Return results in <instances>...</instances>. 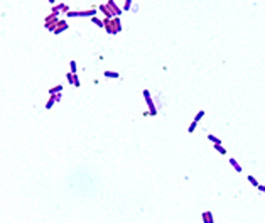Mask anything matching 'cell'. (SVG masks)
<instances>
[{
    "label": "cell",
    "instance_id": "1",
    "mask_svg": "<svg viewBox=\"0 0 265 223\" xmlns=\"http://www.w3.org/2000/svg\"><path fill=\"white\" fill-rule=\"evenodd\" d=\"M142 93H144V98H145L147 107H149V113H150L152 117H156V115H157V108H156V103H154V98H152L150 91H149V90H144Z\"/></svg>",
    "mask_w": 265,
    "mask_h": 223
},
{
    "label": "cell",
    "instance_id": "2",
    "mask_svg": "<svg viewBox=\"0 0 265 223\" xmlns=\"http://www.w3.org/2000/svg\"><path fill=\"white\" fill-rule=\"evenodd\" d=\"M105 22V31L108 32V36H117V29H115V24H113V19H103Z\"/></svg>",
    "mask_w": 265,
    "mask_h": 223
},
{
    "label": "cell",
    "instance_id": "3",
    "mask_svg": "<svg viewBox=\"0 0 265 223\" xmlns=\"http://www.w3.org/2000/svg\"><path fill=\"white\" fill-rule=\"evenodd\" d=\"M106 5L110 7V10H112V14H113L115 17H120V15L123 14V10L118 7V4H117L115 0H108V2H106Z\"/></svg>",
    "mask_w": 265,
    "mask_h": 223
},
{
    "label": "cell",
    "instance_id": "4",
    "mask_svg": "<svg viewBox=\"0 0 265 223\" xmlns=\"http://www.w3.org/2000/svg\"><path fill=\"white\" fill-rule=\"evenodd\" d=\"M100 10H101V12H103L105 14V19H113L115 15L112 14V10H110V7L108 5H106V2H103V4H100V7H98Z\"/></svg>",
    "mask_w": 265,
    "mask_h": 223
},
{
    "label": "cell",
    "instance_id": "5",
    "mask_svg": "<svg viewBox=\"0 0 265 223\" xmlns=\"http://www.w3.org/2000/svg\"><path fill=\"white\" fill-rule=\"evenodd\" d=\"M68 81H69V83H71L73 86H74V88H80L81 86V83H80V78H78V75H73V73H68Z\"/></svg>",
    "mask_w": 265,
    "mask_h": 223
},
{
    "label": "cell",
    "instance_id": "6",
    "mask_svg": "<svg viewBox=\"0 0 265 223\" xmlns=\"http://www.w3.org/2000/svg\"><path fill=\"white\" fill-rule=\"evenodd\" d=\"M68 27H69V25H68L66 20H59V24H57V27H56V31H54V34H56V36H59L61 32L68 31Z\"/></svg>",
    "mask_w": 265,
    "mask_h": 223
},
{
    "label": "cell",
    "instance_id": "7",
    "mask_svg": "<svg viewBox=\"0 0 265 223\" xmlns=\"http://www.w3.org/2000/svg\"><path fill=\"white\" fill-rule=\"evenodd\" d=\"M59 22V15H54V14H49L46 19H44V25H49V24H57Z\"/></svg>",
    "mask_w": 265,
    "mask_h": 223
},
{
    "label": "cell",
    "instance_id": "8",
    "mask_svg": "<svg viewBox=\"0 0 265 223\" xmlns=\"http://www.w3.org/2000/svg\"><path fill=\"white\" fill-rule=\"evenodd\" d=\"M201 218H203V223H214L213 213L211 211H203L201 213Z\"/></svg>",
    "mask_w": 265,
    "mask_h": 223
},
{
    "label": "cell",
    "instance_id": "9",
    "mask_svg": "<svg viewBox=\"0 0 265 223\" xmlns=\"http://www.w3.org/2000/svg\"><path fill=\"white\" fill-rule=\"evenodd\" d=\"M61 90H63V85H56V86H52L51 90H48V91H49V96L59 95V93H61Z\"/></svg>",
    "mask_w": 265,
    "mask_h": 223
},
{
    "label": "cell",
    "instance_id": "10",
    "mask_svg": "<svg viewBox=\"0 0 265 223\" xmlns=\"http://www.w3.org/2000/svg\"><path fill=\"white\" fill-rule=\"evenodd\" d=\"M91 22L96 25V27H100V29H105V22H103V19H100L98 15L96 17H91Z\"/></svg>",
    "mask_w": 265,
    "mask_h": 223
},
{
    "label": "cell",
    "instance_id": "11",
    "mask_svg": "<svg viewBox=\"0 0 265 223\" xmlns=\"http://www.w3.org/2000/svg\"><path fill=\"white\" fill-rule=\"evenodd\" d=\"M103 76H105V78H108V80H118V78H120V75L117 71H105Z\"/></svg>",
    "mask_w": 265,
    "mask_h": 223
},
{
    "label": "cell",
    "instance_id": "12",
    "mask_svg": "<svg viewBox=\"0 0 265 223\" xmlns=\"http://www.w3.org/2000/svg\"><path fill=\"white\" fill-rule=\"evenodd\" d=\"M230 164L235 167V171H237V172H241V171H243V169H241V166L238 164V161L235 159V157H230Z\"/></svg>",
    "mask_w": 265,
    "mask_h": 223
},
{
    "label": "cell",
    "instance_id": "13",
    "mask_svg": "<svg viewBox=\"0 0 265 223\" xmlns=\"http://www.w3.org/2000/svg\"><path fill=\"white\" fill-rule=\"evenodd\" d=\"M132 5H133L132 0H125V2H123L122 10H123V12H130V10H133V9H132Z\"/></svg>",
    "mask_w": 265,
    "mask_h": 223
},
{
    "label": "cell",
    "instance_id": "14",
    "mask_svg": "<svg viewBox=\"0 0 265 223\" xmlns=\"http://www.w3.org/2000/svg\"><path fill=\"white\" fill-rule=\"evenodd\" d=\"M113 24H115L117 32H122V20H120V17H113Z\"/></svg>",
    "mask_w": 265,
    "mask_h": 223
},
{
    "label": "cell",
    "instance_id": "15",
    "mask_svg": "<svg viewBox=\"0 0 265 223\" xmlns=\"http://www.w3.org/2000/svg\"><path fill=\"white\" fill-rule=\"evenodd\" d=\"M208 140H209V142H213V145H214V144H221V140H220L216 135H213V134H208Z\"/></svg>",
    "mask_w": 265,
    "mask_h": 223
},
{
    "label": "cell",
    "instance_id": "16",
    "mask_svg": "<svg viewBox=\"0 0 265 223\" xmlns=\"http://www.w3.org/2000/svg\"><path fill=\"white\" fill-rule=\"evenodd\" d=\"M54 103H56V100H54V96H49L48 103H46V110H51L52 107H54Z\"/></svg>",
    "mask_w": 265,
    "mask_h": 223
},
{
    "label": "cell",
    "instance_id": "17",
    "mask_svg": "<svg viewBox=\"0 0 265 223\" xmlns=\"http://www.w3.org/2000/svg\"><path fill=\"white\" fill-rule=\"evenodd\" d=\"M246 179H248V183H250L252 186H255V188H258V184H260V183H258V181H257L255 178H253V176H248Z\"/></svg>",
    "mask_w": 265,
    "mask_h": 223
},
{
    "label": "cell",
    "instance_id": "18",
    "mask_svg": "<svg viewBox=\"0 0 265 223\" xmlns=\"http://www.w3.org/2000/svg\"><path fill=\"white\" fill-rule=\"evenodd\" d=\"M214 149H216V151L220 152V154H223V156H225V154H226V149L223 147L221 144H214Z\"/></svg>",
    "mask_w": 265,
    "mask_h": 223
},
{
    "label": "cell",
    "instance_id": "19",
    "mask_svg": "<svg viewBox=\"0 0 265 223\" xmlns=\"http://www.w3.org/2000/svg\"><path fill=\"white\" fill-rule=\"evenodd\" d=\"M69 69H71L69 73L76 75V71H78V64H76V61H71V63H69Z\"/></svg>",
    "mask_w": 265,
    "mask_h": 223
},
{
    "label": "cell",
    "instance_id": "20",
    "mask_svg": "<svg viewBox=\"0 0 265 223\" xmlns=\"http://www.w3.org/2000/svg\"><path fill=\"white\" fill-rule=\"evenodd\" d=\"M203 117H204V110H199L198 113L194 115V122H199V120L203 119Z\"/></svg>",
    "mask_w": 265,
    "mask_h": 223
},
{
    "label": "cell",
    "instance_id": "21",
    "mask_svg": "<svg viewBox=\"0 0 265 223\" xmlns=\"http://www.w3.org/2000/svg\"><path fill=\"white\" fill-rule=\"evenodd\" d=\"M196 127H198V122H191V125H189V128H188V132L189 134H194V130H196Z\"/></svg>",
    "mask_w": 265,
    "mask_h": 223
},
{
    "label": "cell",
    "instance_id": "22",
    "mask_svg": "<svg viewBox=\"0 0 265 223\" xmlns=\"http://www.w3.org/2000/svg\"><path fill=\"white\" fill-rule=\"evenodd\" d=\"M59 12H61V9H59V4H57V5H54V7H51V14L59 15Z\"/></svg>",
    "mask_w": 265,
    "mask_h": 223
},
{
    "label": "cell",
    "instance_id": "23",
    "mask_svg": "<svg viewBox=\"0 0 265 223\" xmlns=\"http://www.w3.org/2000/svg\"><path fill=\"white\" fill-rule=\"evenodd\" d=\"M68 17H80V10H71L68 14Z\"/></svg>",
    "mask_w": 265,
    "mask_h": 223
},
{
    "label": "cell",
    "instance_id": "24",
    "mask_svg": "<svg viewBox=\"0 0 265 223\" xmlns=\"http://www.w3.org/2000/svg\"><path fill=\"white\" fill-rule=\"evenodd\" d=\"M54 100H56V103H59V101L63 100V95L61 93H59V95H54Z\"/></svg>",
    "mask_w": 265,
    "mask_h": 223
},
{
    "label": "cell",
    "instance_id": "25",
    "mask_svg": "<svg viewBox=\"0 0 265 223\" xmlns=\"http://www.w3.org/2000/svg\"><path fill=\"white\" fill-rule=\"evenodd\" d=\"M257 189L260 191V193H265V186H264V184H258V188H257Z\"/></svg>",
    "mask_w": 265,
    "mask_h": 223
}]
</instances>
